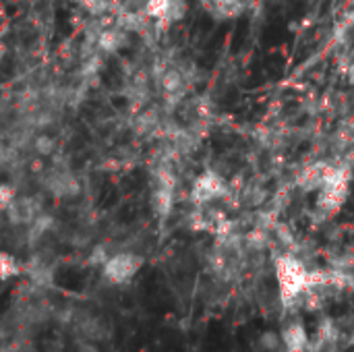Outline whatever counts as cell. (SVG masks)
Instances as JSON below:
<instances>
[{
    "mask_svg": "<svg viewBox=\"0 0 354 352\" xmlns=\"http://www.w3.org/2000/svg\"><path fill=\"white\" fill-rule=\"evenodd\" d=\"M276 278L284 307H292L305 290L313 286V272H309L305 263L292 255H282L276 259Z\"/></svg>",
    "mask_w": 354,
    "mask_h": 352,
    "instance_id": "1",
    "label": "cell"
},
{
    "mask_svg": "<svg viewBox=\"0 0 354 352\" xmlns=\"http://www.w3.org/2000/svg\"><path fill=\"white\" fill-rule=\"evenodd\" d=\"M141 268H143V257L139 253L118 251V253H112L110 259L102 266V274L106 282L114 286H122L131 282L139 274Z\"/></svg>",
    "mask_w": 354,
    "mask_h": 352,
    "instance_id": "2",
    "label": "cell"
},
{
    "mask_svg": "<svg viewBox=\"0 0 354 352\" xmlns=\"http://www.w3.org/2000/svg\"><path fill=\"white\" fill-rule=\"evenodd\" d=\"M348 185H351V170L348 168H336L334 176L319 189L317 207L326 214L338 212L348 197Z\"/></svg>",
    "mask_w": 354,
    "mask_h": 352,
    "instance_id": "3",
    "label": "cell"
},
{
    "mask_svg": "<svg viewBox=\"0 0 354 352\" xmlns=\"http://www.w3.org/2000/svg\"><path fill=\"white\" fill-rule=\"evenodd\" d=\"M41 185H44L46 193L56 199H75L81 195L79 178L71 170H64V168L46 170L41 176Z\"/></svg>",
    "mask_w": 354,
    "mask_h": 352,
    "instance_id": "4",
    "label": "cell"
},
{
    "mask_svg": "<svg viewBox=\"0 0 354 352\" xmlns=\"http://www.w3.org/2000/svg\"><path fill=\"white\" fill-rule=\"evenodd\" d=\"M23 272L29 276L31 284L35 288H48L52 286L54 280V272H56V257L52 251L48 249H35L33 255L29 257V261L23 266Z\"/></svg>",
    "mask_w": 354,
    "mask_h": 352,
    "instance_id": "5",
    "label": "cell"
},
{
    "mask_svg": "<svg viewBox=\"0 0 354 352\" xmlns=\"http://www.w3.org/2000/svg\"><path fill=\"white\" fill-rule=\"evenodd\" d=\"M228 187L226 180L222 178V174H218L216 170H205L203 174H199L193 183L191 189V199L197 205H205L212 201H218L226 195Z\"/></svg>",
    "mask_w": 354,
    "mask_h": 352,
    "instance_id": "6",
    "label": "cell"
},
{
    "mask_svg": "<svg viewBox=\"0 0 354 352\" xmlns=\"http://www.w3.org/2000/svg\"><path fill=\"white\" fill-rule=\"evenodd\" d=\"M44 212V203L39 197L35 195H25V197H19L10 203V207L4 212L6 214V220L10 226L15 228H25L29 226L39 214Z\"/></svg>",
    "mask_w": 354,
    "mask_h": 352,
    "instance_id": "7",
    "label": "cell"
},
{
    "mask_svg": "<svg viewBox=\"0 0 354 352\" xmlns=\"http://www.w3.org/2000/svg\"><path fill=\"white\" fill-rule=\"evenodd\" d=\"M143 12L162 25H172L185 19L187 15V2L185 0H147L143 6Z\"/></svg>",
    "mask_w": 354,
    "mask_h": 352,
    "instance_id": "8",
    "label": "cell"
},
{
    "mask_svg": "<svg viewBox=\"0 0 354 352\" xmlns=\"http://www.w3.org/2000/svg\"><path fill=\"white\" fill-rule=\"evenodd\" d=\"M336 172V166L328 164V162H315L311 166H307L301 174H299V180L297 185L303 189V191H319Z\"/></svg>",
    "mask_w": 354,
    "mask_h": 352,
    "instance_id": "9",
    "label": "cell"
},
{
    "mask_svg": "<svg viewBox=\"0 0 354 352\" xmlns=\"http://www.w3.org/2000/svg\"><path fill=\"white\" fill-rule=\"evenodd\" d=\"M129 41V31L122 29L120 25H112V27H102V31L95 37V46L106 52V54H116L120 52Z\"/></svg>",
    "mask_w": 354,
    "mask_h": 352,
    "instance_id": "10",
    "label": "cell"
},
{
    "mask_svg": "<svg viewBox=\"0 0 354 352\" xmlns=\"http://www.w3.org/2000/svg\"><path fill=\"white\" fill-rule=\"evenodd\" d=\"M280 340H282V349H284V352L309 351V336H307V330H305L303 324H299V322L286 324V326L282 328Z\"/></svg>",
    "mask_w": 354,
    "mask_h": 352,
    "instance_id": "11",
    "label": "cell"
},
{
    "mask_svg": "<svg viewBox=\"0 0 354 352\" xmlns=\"http://www.w3.org/2000/svg\"><path fill=\"white\" fill-rule=\"evenodd\" d=\"M52 230H54V218L41 212L29 226H25V245L29 249H37Z\"/></svg>",
    "mask_w": 354,
    "mask_h": 352,
    "instance_id": "12",
    "label": "cell"
},
{
    "mask_svg": "<svg viewBox=\"0 0 354 352\" xmlns=\"http://www.w3.org/2000/svg\"><path fill=\"white\" fill-rule=\"evenodd\" d=\"M160 87H162V93L166 95V100L176 102L185 95L187 79L178 68H166L160 77Z\"/></svg>",
    "mask_w": 354,
    "mask_h": 352,
    "instance_id": "13",
    "label": "cell"
},
{
    "mask_svg": "<svg viewBox=\"0 0 354 352\" xmlns=\"http://www.w3.org/2000/svg\"><path fill=\"white\" fill-rule=\"evenodd\" d=\"M216 19H232L241 12V0H203Z\"/></svg>",
    "mask_w": 354,
    "mask_h": 352,
    "instance_id": "14",
    "label": "cell"
},
{
    "mask_svg": "<svg viewBox=\"0 0 354 352\" xmlns=\"http://www.w3.org/2000/svg\"><path fill=\"white\" fill-rule=\"evenodd\" d=\"M29 143H31V149H33V154H35L37 158H50V156H54V151H56V147H58L56 139H54L52 135H48V133H37V135H33V137L29 139Z\"/></svg>",
    "mask_w": 354,
    "mask_h": 352,
    "instance_id": "15",
    "label": "cell"
},
{
    "mask_svg": "<svg viewBox=\"0 0 354 352\" xmlns=\"http://www.w3.org/2000/svg\"><path fill=\"white\" fill-rule=\"evenodd\" d=\"M21 274H23V266L19 263V259L10 253L0 251V282H6Z\"/></svg>",
    "mask_w": 354,
    "mask_h": 352,
    "instance_id": "16",
    "label": "cell"
},
{
    "mask_svg": "<svg viewBox=\"0 0 354 352\" xmlns=\"http://www.w3.org/2000/svg\"><path fill=\"white\" fill-rule=\"evenodd\" d=\"M79 4L91 15V17H104L114 8V0H79Z\"/></svg>",
    "mask_w": 354,
    "mask_h": 352,
    "instance_id": "17",
    "label": "cell"
},
{
    "mask_svg": "<svg viewBox=\"0 0 354 352\" xmlns=\"http://www.w3.org/2000/svg\"><path fill=\"white\" fill-rule=\"evenodd\" d=\"M102 56L100 54H89L87 58H85V62H83V66H81V77L83 79H91V77H95L100 71H102Z\"/></svg>",
    "mask_w": 354,
    "mask_h": 352,
    "instance_id": "18",
    "label": "cell"
},
{
    "mask_svg": "<svg viewBox=\"0 0 354 352\" xmlns=\"http://www.w3.org/2000/svg\"><path fill=\"white\" fill-rule=\"evenodd\" d=\"M17 199V189L8 183H0V214H4Z\"/></svg>",
    "mask_w": 354,
    "mask_h": 352,
    "instance_id": "19",
    "label": "cell"
},
{
    "mask_svg": "<svg viewBox=\"0 0 354 352\" xmlns=\"http://www.w3.org/2000/svg\"><path fill=\"white\" fill-rule=\"evenodd\" d=\"M110 255H112V253L108 251L106 245H97V247H93V251L89 253V259H87V261H89V266H100V268H102V266L110 259Z\"/></svg>",
    "mask_w": 354,
    "mask_h": 352,
    "instance_id": "20",
    "label": "cell"
},
{
    "mask_svg": "<svg viewBox=\"0 0 354 352\" xmlns=\"http://www.w3.org/2000/svg\"><path fill=\"white\" fill-rule=\"evenodd\" d=\"M261 349L268 352H276L280 346H282V340H280V336L278 334H274V332H266L263 336H261Z\"/></svg>",
    "mask_w": 354,
    "mask_h": 352,
    "instance_id": "21",
    "label": "cell"
},
{
    "mask_svg": "<svg viewBox=\"0 0 354 352\" xmlns=\"http://www.w3.org/2000/svg\"><path fill=\"white\" fill-rule=\"evenodd\" d=\"M346 79H348L351 85H354V62H351V66L346 68Z\"/></svg>",
    "mask_w": 354,
    "mask_h": 352,
    "instance_id": "22",
    "label": "cell"
},
{
    "mask_svg": "<svg viewBox=\"0 0 354 352\" xmlns=\"http://www.w3.org/2000/svg\"><path fill=\"white\" fill-rule=\"evenodd\" d=\"M2 56H4V48L0 46V60H2Z\"/></svg>",
    "mask_w": 354,
    "mask_h": 352,
    "instance_id": "23",
    "label": "cell"
}]
</instances>
